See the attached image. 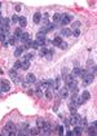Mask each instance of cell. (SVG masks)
Instances as JSON below:
<instances>
[{
    "label": "cell",
    "mask_w": 97,
    "mask_h": 136,
    "mask_svg": "<svg viewBox=\"0 0 97 136\" xmlns=\"http://www.w3.org/2000/svg\"><path fill=\"white\" fill-rule=\"evenodd\" d=\"M5 128H8V131H9V136H16L17 135V126H16L13 122H8L7 124H5Z\"/></svg>",
    "instance_id": "6da1fadb"
},
{
    "label": "cell",
    "mask_w": 97,
    "mask_h": 136,
    "mask_svg": "<svg viewBox=\"0 0 97 136\" xmlns=\"http://www.w3.org/2000/svg\"><path fill=\"white\" fill-rule=\"evenodd\" d=\"M80 119H82V117L78 115L75 113V114H71V118L69 119V123H71L73 126H79V124H80Z\"/></svg>",
    "instance_id": "7a4b0ae2"
},
{
    "label": "cell",
    "mask_w": 97,
    "mask_h": 136,
    "mask_svg": "<svg viewBox=\"0 0 97 136\" xmlns=\"http://www.w3.org/2000/svg\"><path fill=\"white\" fill-rule=\"evenodd\" d=\"M93 80H95V75H92L91 73H87V74H85V77L83 78V86L91 84V83H93Z\"/></svg>",
    "instance_id": "3957f363"
},
{
    "label": "cell",
    "mask_w": 97,
    "mask_h": 136,
    "mask_svg": "<svg viewBox=\"0 0 97 136\" xmlns=\"http://www.w3.org/2000/svg\"><path fill=\"white\" fill-rule=\"evenodd\" d=\"M71 21H73V16H70V14H65V16H62V18H61L60 25H61V26H66V25H69Z\"/></svg>",
    "instance_id": "277c9868"
},
{
    "label": "cell",
    "mask_w": 97,
    "mask_h": 136,
    "mask_svg": "<svg viewBox=\"0 0 97 136\" xmlns=\"http://www.w3.org/2000/svg\"><path fill=\"white\" fill-rule=\"evenodd\" d=\"M0 90H1L3 92H8V91H10L9 83H8L7 80H1V82H0Z\"/></svg>",
    "instance_id": "5b68a950"
},
{
    "label": "cell",
    "mask_w": 97,
    "mask_h": 136,
    "mask_svg": "<svg viewBox=\"0 0 97 136\" xmlns=\"http://www.w3.org/2000/svg\"><path fill=\"white\" fill-rule=\"evenodd\" d=\"M60 90V97L62 100H65V99H67V93H69V91H67V88L66 87H62V88H58Z\"/></svg>",
    "instance_id": "8992f818"
},
{
    "label": "cell",
    "mask_w": 97,
    "mask_h": 136,
    "mask_svg": "<svg viewBox=\"0 0 97 136\" xmlns=\"http://www.w3.org/2000/svg\"><path fill=\"white\" fill-rule=\"evenodd\" d=\"M80 97H82V100H83V104H84L85 101H88V100L91 99V93L88 92V91H83V93L80 95Z\"/></svg>",
    "instance_id": "52a82bcc"
},
{
    "label": "cell",
    "mask_w": 97,
    "mask_h": 136,
    "mask_svg": "<svg viewBox=\"0 0 97 136\" xmlns=\"http://www.w3.org/2000/svg\"><path fill=\"white\" fill-rule=\"evenodd\" d=\"M61 35H62V36H71V29H69V27H62Z\"/></svg>",
    "instance_id": "ba28073f"
},
{
    "label": "cell",
    "mask_w": 97,
    "mask_h": 136,
    "mask_svg": "<svg viewBox=\"0 0 97 136\" xmlns=\"http://www.w3.org/2000/svg\"><path fill=\"white\" fill-rule=\"evenodd\" d=\"M47 53H48V48H47L45 45H43V47L39 48V56H40V57H45Z\"/></svg>",
    "instance_id": "9c48e42d"
},
{
    "label": "cell",
    "mask_w": 97,
    "mask_h": 136,
    "mask_svg": "<svg viewBox=\"0 0 97 136\" xmlns=\"http://www.w3.org/2000/svg\"><path fill=\"white\" fill-rule=\"evenodd\" d=\"M18 23H19V26H21V29H22V27H26V25H27V19H26V17H23V16L18 17Z\"/></svg>",
    "instance_id": "30bf717a"
},
{
    "label": "cell",
    "mask_w": 97,
    "mask_h": 136,
    "mask_svg": "<svg viewBox=\"0 0 97 136\" xmlns=\"http://www.w3.org/2000/svg\"><path fill=\"white\" fill-rule=\"evenodd\" d=\"M23 51H25L23 45L17 47V48H16V51H14V56H16V57H21V54L23 53Z\"/></svg>",
    "instance_id": "8fae6325"
},
{
    "label": "cell",
    "mask_w": 97,
    "mask_h": 136,
    "mask_svg": "<svg viewBox=\"0 0 97 136\" xmlns=\"http://www.w3.org/2000/svg\"><path fill=\"white\" fill-rule=\"evenodd\" d=\"M26 82H27V83H30V84H31V83H35V82H36V77H35L34 74H27V77H26Z\"/></svg>",
    "instance_id": "7c38bea8"
},
{
    "label": "cell",
    "mask_w": 97,
    "mask_h": 136,
    "mask_svg": "<svg viewBox=\"0 0 97 136\" xmlns=\"http://www.w3.org/2000/svg\"><path fill=\"white\" fill-rule=\"evenodd\" d=\"M82 134H83V127H80V126H75V128L73 130V135L80 136Z\"/></svg>",
    "instance_id": "4fadbf2b"
},
{
    "label": "cell",
    "mask_w": 97,
    "mask_h": 136,
    "mask_svg": "<svg viewBox=\"0 0 97 136\" xmlns=\"http://www.w3.org/2000/svg\"><path fill=\"white\" fill-rule=\"evenodd\" d=\"M62 41H63V40H62V38H61V36H56V38L53 39V40H52V45L58 47L61 43H62Z\"/></svg>",
    "instance_id": "5bb4252c"
},
{
    "label": "cell",
    "mask_w": 97,
    "mask_h": 136,
    "mask_svg": "<svg viewBox=\"0 0 97 136\" xmlns=\"http://www.w3.org/2000/svg\"><path fill=\"white\" fill-rule=\"evenodd\" d=\"M73 104H74V106H75V108L80 106V105L83 104V100H82V97H80V96H76V99L73 101Z\"/></svg>",
    "instance_id": "9a60e30c"
},
{
    "label": "cell",
    "mask_w": 97,
    "mask_h": 136,
    "mask_svg": "<svg viewBox=\"0 0 97 136\" xmlns=\"http://www.w3.org/2000/svg\"><path fill=\"white\" fill-rule=\"evenodd\" d=\"M32 19H34L35 23H40V21H41V13L40 12H36L34 14V18H32Z\"/></svg>",
    "instance_id": "2e32d148"
},
{
    "label": "cell",
    "mask_w": 97,
    "mask_h": 136,
    "mask_svg": "<svg viewBox=\"0 0 97 136\" xmlns=\"http://www.w3.org/2000/svg\"><path fill=\"white\" fill-rule=\"evenodd\" d=\"M61 18H62V14H61V13H54L53 14V22L54 23H60Z\"/></svg>",
    "instance_id": "e0dca14e"
},
{
    "label": "cell",
    "mask_w": 97,
    "mask_h": 136,
    "mask_svg": "<svg viewBox=\"0 0 97 136\" xmlns=\"http://www.w3.org/2000/svg\"><path fill=\"white\" fill-rule=\"evenodd\" d=\"M29 135H40V130H39L38 127L29 128Z\"/></svg>",
    "instance_id": "ac0fdd59"
},
{
    "label": "cell",
    "mask_w": 97,
    "mask_h": 136,
    "mask_svg": "<svg viewBox=\"0 0 97 136\" xmlns=\"http://www.w3.org/2000/svg\"><path fill=\"white\" fill-rule=\"evenodd\" d=\"M34 57H35V54H34V53H26L21 61H31Z\"/></svg>",
    "instance_id": "d6986e66"
},
{
    "label": "cell",
    "mask_w": 97,
    "mask_h": 136,
    "mask_svg": "<svg viewBox=\"0 0 97 136\" xmlns=\"http://www.w3.org/2000/svg\"><path fill=\"white\" fill-rule=\"evenodd\" d=\"M22 32H23V31H22L21 27H17V29H16V31H14V35H13V36H14L16 39H19V38H21V35H22Z\"/></svg>",
    "instance_id": "ffe728a7"
},
{
    "label": "cell",
    "mask_w": 97,
    "mask_h": 136,
    "mask_svg": "<svg viewBox=\"0 0 97 136\" xmlns=\"http://www.w3.org/2000/svg\"><path fill=\"white\" fill-rule=\"evenodd\" d=\"M19 40H21V41H27V40H30L29 32H22V35H21V38H19Z\"/></svg>",
    "instance_id": "44dd1931"
},
{
    "label": "cell",
    "mask_w": 97,
    "mask_h": 136,
    "mask_svg": "<svg viewBox=\"0 0 97 136\" xmlns=\"http://www.w3.org/2000/svg\"><path fill=\"white\" fill-rule=\"evenodd\" d=\"M61 88V77H57L54 79V90H58Z\"/></svg>",
    "instance_id": "7402d4cb"
},
{
    "label": "cell",
    "mask_w": 97,
    "mask_h": 136,
    "mask_svg": "<svg viewBox=\"0 0 97 136\" xmlns=\"http://www.w3.org/2000/svg\"><path fill=\"white\" fill-rule=\"evenodd\" d=\"M88 135H96V126H93V124H91L89 127H88Z\"/></svg>",
    "instance_id": "603a6c76"
},
{
    "label": "cell",
    "mask_w": 97,
    "mask_h": 136,
    "mask_svg": "<svg viewBox=\"0 0 97 136\" xmlns=\"http://www.w3.org/2000/svg\"><path fill=\"white\" fill-rule=\"evenodd\" d=\"M9 77L12 78V79H16L18 75H17V70L16 69H9Z\"/></svg>",
    "instance_id": "cb8c5ba5"
},
{
    "label": "cell",
    "mask_w": 97,
    "mask_h": 136,
    "mask_svg": "<svg viewBox=\"0 0 97 136\" xmlns=\"http://www.w3.org/2000/svg\"><path fill=\"white\" fill-rule=\"evenodd\" d=\"M47 84H48V90H51V91L54 90V82H53V79H48V80H47Z\"/></svg>",
    "instance_id": "d4e9b609"
},
{
    "label": "cell",
    "mask_w": 97,
    "mask_h": 136,
    "mask_svg": "<svg viewBox=\"0 0 97 136\" xmlns=\"http://www.w3.org/2000/svg\"><path fill=\"white\" fill-rule=\"evenodd\" d=\"M29 68H30V61H22V66H21L22 70H29Z\"/></svg>",
    "instance_id": "484cf974"
},
{
    "label": "cell",
    "mask_w": 97,
    "mask_h": 136,
    "mask_svg": "<svg viewBox=\"0 0 97 136\" xmlns=\"http://www.w3.org/2000/svg\"><path fill=\"white\" fill-rule=\"evenodd\" d=\"M80 71H82V68H78V66H76V68L73 69V73H71V75H73V77H76V75H79V74H80Z\"/></svg>",
    "instance_id": "4316f807"
},
{
    "label": "cell",
    "mask_w": 97,
    "mask_h": 136,
    "mask_svg": "<svg viewBox=\"0 0 97 136\" xmlns=\"http://www.w3.org/2000/svg\"><path fill=\"white\" fill-rule=\"evenodd\" d=\"M16 40H17V39H16L14 36H13V35H9V36H8V44H9V45H13V44L16 43Z\"/></svg>",
    "instance_id": "83f0119b"
},
{
    "label": "cell",
    "mask_w": 97,
    "mask_h": 136,
    "mask_svg": "<svg viewBox=\"0 0 97 136\" xmlns=\"http://www.w3.org/2000/svg\"><path fill=\"white\" fill-rule=\"evenodd\" d=\"M36 126H38V128H39V130L43 128V126H44V119H43V118H38V121H36Z\"/></svg>",
    "instance_id": "f1b7e54d"
},
{
    "label": "cell",
    "mask_w": 97,
    "mask_h": 136,
    "mask_svg": "<svg viewBox=\"0 0 97 136\" xmlns=\"http://www.w3.org/2000/svg\"><path fill=\"white\" fill-rule=\"evenodd\" d=\"M45 29H47V31H48V32H49V31H53V30L56 29V23H49L48 26L45 27Z\"/></svg>",
    "instance_id": "f546056e"
},
{
    "label": "cell",
    "mask_w": 97,
    "mask_h": 136,
    "mask_svg": "<svg viewBox=\"0 0 97 136\" xmlns=\"http://www.w3.org/2000/svg\"><path fill=\"white\" fill-rule=\"evenodd\" d=\"M58 48H61V49H63V51H66V49L69 48V44L66 43V41H62V43L58 45Z\"/></svg>",
    "instance_id": "4dcf8cb0"
},
{
    "label": "cell",
    "mask_w": 97,
    "mask_h": 136,
    "mask_svg": "<svg viewBox=\"0 0 97 136\" xmlns=\"http://www.w3.org/2000/svg\"><path fill=\"white\" fill-rule=\"evenodd\" d=\"M71 35H74L75 38H78L80 35V30L79 29H73V30H71Z\"/></svg>",
    "instance_id": "1f68e13d"
},
{
    "label": "cell",
    "mask_w": 97,
    "mask_h": 136,
    "mask_svg": "<svg viewBox=\"0 0 97 136\" xmlns=\"http://www.w3.org/2000/svg\"><path fill=\"white\" fill-rule=\"evenodd\" d=\"M45 97L48 100H52V97H53V93H52L51 90H45Z\"/></svg>",
    "instance_id": "d6a6232c"
},
{
    "label": "cell",
    "mask_w": 97,
    "mask_h": 136,
    "mask_svg": "<svg viewBox=\"0 0 97 136\" xmlns=\"http://www.w3.org/2000/svg\"><path fill=\"white\" fill-rule=\"evenodd\" d=\"M30 45H31V48H34V49H39V48H40V45H39L35 40H31V44H30Z\"/></svg>",
    "instance_id": "836d02e7"
},
{
    "label": "cell",
    "mask_w": 97,
    "mask_h": 136,
    "mask_svg": "<svg viewBox=\"0 0 97 136\" xmlns=\"http://www.w3.org/2000/svg\"><path fill=\"white\" fill-rule=\"evenodd\" d=\"M21 66H22V61L19 60V61H17V62L14 63V66H13V69H16V70H18V69H21Z\"/></svg>",
    "instance_id": "e575fe53"
},
{
    "label": "cell",
    "mask_w": 97,
    "mask_h": 136,
    "mask_svg": "<svg viewBox=\"0 0 97 136\" xmlns=\"http://www.w3.org/2000/svg\"><path fill=\"white\" fill-rule=\"evenodd\" d=\"M96 71H97V66H96V65H93V68H91L89 73L92 74V75H96Z\"/></svg>",
    "instance_id": "d590c367"
},
{
    "label": "cell",
    "mask_w": 97,
    "mask_h": 136,
    "mask_svg": "<svg viewBox=\"0 0 97 136\" xmlns=\"http://www.w3.org/2000/svg\"><path fill=\"white\" fill-rule=\"evenodd\" d=\"M0 134L4 135V136H9V131H8V128H5V127H4V128H3V131L0 132Z\"/></svg>",
    "instance_id": "8d00e7d4"
},
{
    "label": "cell",
    "mask_w": 97,
    "mask_h": 136,
    "mask_svg": "<svg viewBox=\"0 0 97 136\" xmlns=\"http://www.w3.org/2000/svg\"><path fill=\"white\" fill-rule=\"evenodd\" d=\"M56 130H58V134L60 135H63V127L62 126H57Z\"/></svg>",
    "instance_id": "74e56055"
},
{
    "label": "cell",
    "mask_w": 97,
    "mask_h": 136,
    "mask_svg": "<svg viewBox=\"0 0 97 136\" xmlns=\"http://www.w3.org/2000/svg\"><path fill=\"white\" fill-rule=\"evenodd\" d=\"M73 79H74V77L71 75V74H70V75H67V77H66V79H65V80H66V84H67L69 82H71Z\"/></svg>",
    "instance_id": "f35d334b"
},
{
    "label": "cell",
    "mask_w": 97,
    "mask_h": 136,
    "mask_svg": "<svg viewBox=\"0 0 97 136\" xmlns=\"http://www.w3.org/2000/svg\"><path fill=\"white\" fill-rule=\"evenodd\" d=\"M18 17H19V16L14 14V16H12V18H10V19H12V22H14V23H16V22H18Z\"/></svg>",
    "instance_id": "ab89813d"
},
{
    "label": "cell",
    "mask_w": 97,
    "mask_h": 136,
    "mask_svg": "<svg viewBox=\"0 0 97 136\" xmlns=\"http://www.w3.org/2000/svg\"><path fill=\"white\" fill-rule=\"evenodd\" d=\"M79 26H80L79 21H76V22H74V23H73V29H79Z\"/></svg>",
    "instance_id": "60d3db41"
},
{
    "label": "cell",
    "mask_w": 97,
    "mask_h": 136,
    "mask_svg": "<svg viewBox=\"0 0 97 136\" xmlns=\"http://www.w3.org/2000/svg\"><path fill=\"white\" fill-rule=\"evenodd\" d=\"M41 19H49V14L48 13H44V14L41 16Z\"/></svg>",
    "instance_id": "b9f144b4"
},
{
    "label": "cell",
    "mask_w": 97,
    "mask_h": 136,
    "mask_svg": "<svg viewBox=\"0 0 97 136\" xmlns=\"http://www.w3.org/2000/svg\"><path fill=\"white\" fill-rule=\"evenodd\" d=\"M21 9H22V5H21V4H17V5H16V10H17V12H21Z\"/></svg>",
    "instance_id": "7bdbcfd3"
},
{
    "label": "cell",
    "mask_w": 97,
    "mask_h": 136,
    "mask_svg": "<svg viewBox=\"0 0 97 136\" xmlns=\"http://www.w3.org/2000/svg\"><path fill=\"white\" fill-rule=\"evenodd\" d=\"M66 135H67V136H74L73 135V131H67V132H66Z\"/></svg>",
    "instance_id": "ee69618b"
},
{
    "label": "cell",
    "mask_w": 97,
    "mask_h": 136,
    "mask_svg": "<svg viewBox=\"0 0 97 136\" xmlns=\"http://www.w3.org/2000/svg\"><path fill=\"white\" fill-rule=\"evenodd\" d=\"M1 44H3V47H7V45H8V41H7V40H5V41H3V43H1Z\"/></svg>",
    "instance_id": "f6af8a7d"
},
{
    "label": "cell",
    "mask_w": 97,
    "mask_h": 136,
    "mask_svg": "<svg viewBox=\"0 0 97 136\" xmlns=\"http://www.w3.org/2000/svg\"><path fill=\"white\" fill-rule=\"evenodd\" d=\"M65 126H69V119H65Z\"/></svg>",
    "instance_id": "bcb514c9"
},
{
    "label": "cell",
    "mask_w": 97,
    "mask_h": 136,
    "mask_svg": "<svg viewBox=\"0 0 97 136\" xmlns=\"http://www.w3.org/2000/svg\"><path fill=\"white\" fill-rule=\"evenodd\" d=\"M1 19H3V17H1V12H0V22H1Z\"/></svg>",
    "instance_id": "7dc6e473"
},
{
    "label": "cell",
    "mask_w": 97,
    "mask_h": 136,
    "mask_svg": "<svg viewBox=\"0 0 97 136\" xmlns=\"http://www.w3.org/2000/svg\"><path fill=\"white\" fill-rule=\"evenodd\" d=\"M1 74H3V70H1V69H0V75H1Z\"/></svg>",
    "instance_id": "c3c4849f"
},
{
    "label": "cell",
    "mask_w": 97,
    "mask_h": 136,
    "mask_svg": "<svg viewBox=\"0 0 97 136\" xmlns=\"http://www.w3.org/2000/svg\"><path fill=\"white\" fill-rule=\"evenodd\" d=\"M1 92H3V91H1V90H0V96H1Z\"/></svg>",
    "instance_id": "681fc988"
},
{
    "label": "cell",
    "mask_w": 97,
    "mask_h": 136,
    "mask_svg": "<svg viewBox=\"0 0 97 136\" xmlns=\"http://www.w3.org/2000/svg\"><path fill=\"white\" fill-rule=\"evenodd\" d=\"M0 7H1V3H0Z\"/></svg>",
    "instance_id": "f907efd6"
}]
</instances>
